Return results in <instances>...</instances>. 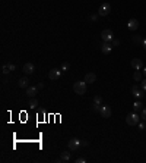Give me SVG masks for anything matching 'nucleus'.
Returning a JSON list of instances; mask_svg holds the SVG:
<instances>
[{"label":"nucleus","instance_id":"obj_1","mask_svg":"<svg viewBox=\"0 0 146 163\" xmlns=\"http://www.w3.org/2000/svg\"><path fill=\"white\" fill-rule=\"evenodd\" d=\"M73 91L75 94H79V96H83L86 93V82L85 81H78L73 84Z\"/></svg>","mask_w":146,"mask_h":163},{"label":"nucleus","instance_id":"obj_2","mask_svg":"<svg viewBox=\"0 0 146 163\" xmlns=\"http://www.w3.org/2000/svg\"><path fill=\"white\" fill-rule=\"evenodd\" d=\"M139 121H140V118L137 116V113H136V112H134V113H129V115L126 116V124H127L129 126L139 125Z\"/></svg>","mask_w":146,"mask_h":163},{"label":"nucleus","instance_id":"obj_3","mask_svg":"<svg viewBox=\"0 0 146 163\" xmlns=\"http://www.w3.org/2000/svg\"><path fill=\"white\" fill-rule=\"evenodd\" d=\"M67 147H69L70 151H76V150H79V147H82V140H79V138H72V140H69Z\"/></svg>","mask_w":146,"mask_h":163},{"label":"nucleus","instance_id":"obj_4","mask_svg":"<svg viewBox=\"0 0 146 163\" xmlns=\"http://www.w3.org/2000/svg\"><path fill=\"white\" fill-rule=\"evenodd\" d=\"M110 10H111L110 3H102V5L100 6V9H98V15H101V16H107V15L110 13Z\"/></svg>","mask_w":146,"mask_h":163},{"label":"nucleus","instance_id":"obj_5","mask_svg":"<svg viewBox=\"0 0 146 163\" xmlns=\"http://www.w3.org/2000/svg\"><path fill=\"white\" fill-rule=\"evenodd\" d=\"M101 37H102V41H113V38H114V34H113V31L111 30H102V32H101Z\"/></svg>","mask_w":146,"mask_h":163},{"label":"nucleus","instance_id":"obj_6","mask_svg":"<svg viewBox=\"0 0 146 163\" xmlns=\"http://www.w3.org/2000/svg\"><path fill=\"white\" fill-rule=\"evenodd\" d=\"M60 75H61V69H51V71L50 72H48V78H50V79H59L60 78Z\"/></svg>","mask_w":146,"mask_h":163},{"label":"nucleus","instance_id":"obj_7","mask_svg":"<svg viewBox=\"0 0 146 163\" xmlns=\"http://www.w3.org/2000/svg\"><path fill=\"white\" fill-rule=\"evenodd\" d=\"M142 66H143V62H142V59H139V57H134V59H132V68L134 69V71H140V69H142Z\"/></svg>","mask_w":146,"mask_h":163},{"label":"nucleus","instance_id":"obj_8","mask_svg":"<svg viewBox=\"0 0 146 163\" xmlns=\"http://www.w3.org/2000/svg\"><path fill=\"white\" fill-rule=\"evenodd\" d=\"M127 28H129L130 31H136V30L139 28V21L134 19V18L129 19V22H127Z\"/></svg>","mask_w":146,"mask_h":163},{"label":"nucleus","instance_id":"obj_9","mask_svg":"<svg viewBox=\"0 0 146 163\" xmlns=\"http://www.w3.org/2000/svg\"><path fill=\"white\" fill-rule=\"evenodd\" d=\"M111 50H113V44H110L108 41H104V43L101 44V52H102L104 55H110Z\"/></svg>","mask_w":146,"mask_h":163},{"label":"nucleus","instance_id":"obj_10","mask_svg":"<svg viewBox=\"0 0 146 163\" xmlns=\"http://www.w3.org/2000/svg\"><path fill=\"white\" fill-rule=\"evenodd\" d=\"M100 113H101V116H102V118H110V116H111V107L110 106H101V110H100Z\"/></svg>","mask_w":146,"mask_h":163},{"label":"nucleus","instance_id":"obj_11","mask_svg":"<svg viewBox=\"0 0 146 163\" xmlns=\"http://www.w3.org/2000/svg\"><path fill=\"white\" fill-rule=\"evenodd\" d=\"M22 71L25 72L27 75H31V74L35 72V66L32 63H25V65H23V68H22Z\"/></svg>","mask_w":146,"mask_h":163},{"label":"nucleus","instance_id":"obj_12","mask_svg":"<svg viewBox=\"0 0 146 163\" xmlns=\"http://www.w3.org/2000/svg\"><path fill=\"white\" fill-rule=\"evenodd\" d=\"M83 81H85L86 84H93V82L96 81V75H95L93 72H88V74L85 75V78H83Z\"/></svg>","mask_w":146,"mask_h":163},{"label":"nucleus","instance_id":"obj_13","mask_svg":"<svg viewBox=\"0 0 146 163\" xmlns=\"http://www.w3.org/2000/svg\"><path fill=\"white\" fill-rule=\"evenodd\" d=\"M37 93H38V87H28L27 88V96L29 97V99H32V97H35L37 96Z\"/></svg>","mask_w":146,"mask_h":163},{"label":"nucleus","instance_id":"obj_14","mask_svg":"<svg viewBox=\"0 0 146 163\" xmlns=\"http://www.w3.org/2000/svg\"><path fill=\"white\" fill-rule=\"evenodd\" d=\"M132 94H133L136 99L143 97V93H142V90H140V88H137V85H133V87H132Z\"/></svg>","mask_w":146,"mask_h":163},{"label":"nucleus","instance_id":"obj_15","mask_svg":"<svg viewBox=\"0 0 146 163\" xmlns=\"http://www.w3.org/2000/svg\"><path fill=\"white\" fill-rule=\"evenodd\" d=\"M28 84H29V79H28L27 77H22V78L19 79V87H20V88H28Z\"/></svg>","mask_w":146,"mask_h":163},{"label":"nucleus","instance_id":"obj_16","mask_svg":"<svg viewBox=\"0 0 146 163\" xmlns=\"http://www.w3.org/2000/svg\"><path fill=\"white\" fill-rule=\"evenodd\" d=\"M60 159H61V162H69L70 160V153H67V151L60 153Z\"/></svg>","mask_w":146,"mask_h":163},{"label":"nucleus","instance_id":"obj_17","mask_svg":"<svg viewBox=\"0 0 146 163\" xmlns=\"http://www.w3.org/2000/svg\"><path fill=\"white\" fill-rule=\"evenodd\" d=\"M28 106H29L31 109H35V107L38 106V100H37L35 97H32V99L29 100V103H28Z\"/></svg>","mask_w":146,"mask_h":163},{"label":"nucleus","instance_id":"obj_18","mask_svg":"<svg viewBox=\"0 0 146 163\" xmlns=\"http://www.w3.org/2000/svg\"><path fill=\"white\" fill-rule=\"evenodd\" d=\"M142 106H143V104H142L140 102H134V103H133V109H134V112L137 113L139 110H142Z\"/></svg>","mask_w":146,"mask_h":163},{"label":"nucleus","instance_id":"obj_19","mask_svg":"<svg viewBox=\"0 0 146 163\" xmlns=\"http://www.w3.org/2000/svg\"><path fill=\"white\" fill-rule=\"evenodd\" d=\"M133 78H134V81H136V82H140V81H142V74H140L139 71H134Z\"/></svg>","mask_w":146,"mask_h":163},{"label":"nucleus","instance_id":"obj_20","mask_svg":"<svg viewBox=\"0 0 146 163\" xmlns=\"http://www.w3.org/2000/svg\"><path fill=\"white\" fill-rule=\"evenodd\" d=\"M93 103H96V104H102V97H101V96H95V97H93Z\"/></svg>","mask_w":146,"mask_h":163},{"label":"nucleus","instance_id":"obj_21","mask_svg":"<svg viewBox=\"0 0 146 163\" xmlns=\"http://www.w3.org/2000/svg\"><path fill=\"white\" fill-rule=\"evenodd\" d=\"M101 106H102V104H96V103H93L92 110H93V112H100V110H101Z\"/></svg>","mask_w":146,"mask_h":163},{"label":"nucleus","instance_id":"obj_22","mask_svg":"<svg viewBox=\"0 0 146 163\" xmlns=\"http://www.w3.org/2000/svg\"><path fill=\"white\" fill-rule=\"evenodd\" d=\"M120 46V40L118 38H113V47H118Z\"/></svg>","mask_w":146,"mask_h":163},{"label":"nucleus","instance_id":"obj_23","mask_svg":"<svg viewBox=\"0 0 146 163\" xmlns=\"http://www.w3.org/2000/svg\"><path fill=\"white\" fill-rule=\"evenodd\" d=\"M75 162H76V163H86V159H85V157H78Z\"/></svg>","mask_w":146,"mask_h":163},{"label":"nucleus","instance_id":"obj_24","mask_svg":"<svg viewBox=\"0 0 146 163\" xmlns=\"http://www.w3.org/2000/svg\"><path fill=\"white\" fill-rule=\"evenodd\" d=\"M70 68V65L66 62V63H63V66H61V71H67V69Z\"/></svg>","mask_w":146,"mask_h":163},{"label":"nucleus","instance_id":"obj_25","mask_svg":"<svg viewBox=\"0 0 146 163\" xmlns=\"http://www.w3.org/2000/svg\"><path fill=\"white\" fill-rule=\"evenodd\" d=\"M15 68H16V66H15L13 63H8V69H9L10 72H12V71H15Z\"/></svg>","mask_w":146,"mask_h":163},{"label":"nucleus","instance_id":"obj_26","mask_svg":"<svg viewBox=\"0 0 146 163\" xmlns=\"http://www.w3.org/2000/svg\"><path fill=\"white\" fill-rule=\"evenodd\" d=\"M140 118L143 121H146V109H142V115H140Z\"/></svg>","mask_w":146,"mask_h":163},{"label":"nucleus","instance_id":"obj_27","mask_svg":"<svg viewBox=\"0 0 146 163\" xmlns=\"http://www.w3.org/2000/svg\"><path fill=\"white\" fill-rule=\"evenodd\" d=\"M2 72H3V74H8V72H10L9 69H8V65H3V68H2Z\"/></svg>","mask_w":146,"mask_h":163},{"label":"nucleus","instance_id":"obj_28","mask_svg":"<svg viewBox=\"0 0 146 163\" xmlns=\"http://www.w3.org/2000/svg\"><path fill=\"white\" fill-rule=\"evenodd\" d=\"M140 85H142V88L146 91V79H143V81H140Z\"/></svg>","mask_w":146,"mask_h":163},{"label":"nucleus","instance_id":"obj_29","mask_svg":"<svg viewBox=\"0 0 146 163\" xmlns=\"http://www.w3.org/2000/svg\"><path fill=\"white\" fill-rule=\"evenodd\" d=\"M96 19H98V15H91V21L96 22Z\"/></svg>","mask_w":146,"mask_h":163},{"label":"nucleus","instance_id":"obj_30","mask_svg":"<svg viewBox=\"0 0 146 163\" xmlns=\"http://www.w3.org/2000/svg\"><path fill=\"white\" fill-rule=\"evenodd\" d=\"M139 41H140V38L136 37V35H133V43H139Z\"/></svg>","mask_w":146,"mask_h":163},{"label":"nucleus","instance_id":"obj_31","mask_svg":"<svg viewBox=\"0 0 146 163\" xmlns=\"http://www.w3.org/2000/svg\"><path fill=\"white\" fill-rule=\"evenodd\" d=\"M145 128H146V126H145V124H140V122H139V129H140V131H143Z\"/></svg>","mask_w":146,"mask_h":163},{"label":"nucleus","instance_id":"obj_32","mask_svg":"<svg viewBox=\"0 0 146 163\" xmlns=\"http://www.w3.org/2000/svg\"><path fill=\"white\" fill-rule=\"evenodd\" d=\"M37 87H38V90H42V88H44V82H40Z\"/></svg>","mask_w":146,"mask_h":163},{"label":"nucleus","instance_id":"obj_33","mask_svg":"<svg viewBox=\"0 0 146 163\" xmlns=\"http://www.w3.org/2000/svg\"><path fill=\"white\" fill-rule=\"evenodd\" d=\"M88 146V141H86V140H82V147H86Z\"/></svg>","mask_w":146,"mask_h":163},{"label":"nucleus","instance_id":"obj_34","mask_svg":"<svg viewBox=\"0 0 146 163\" xmlns=\"http://www.w3.org/2000/svg\"><path fill=\"white\" fill-rule=\"evenodd\" d=\"M143 47H145V50H146V38L143 40Z\"/></svg>","mask_w":146,"mask_h":163},{"label":"nucleus","instance_id":"obj_35","mask_svg":"<svg viewBox=\"0 0 146 163\" xmlns=\"http://www.w3.org/2000/svg\"><path fill=\"white\" fill-rule=\"evenodd\" d=\"M143 75H145V77H146V68H145V69H143Z\"/></svg>","mask_w":146,"mask_h":163}]
</instances>
